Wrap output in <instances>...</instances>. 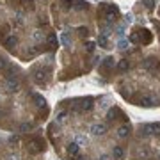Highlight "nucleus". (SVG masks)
Listing matches in <instances>:
<instances>
[{"label": "nucleus", "instance_id": "nucleus-1", "mask_svg": "<svg viewBox=\"0 0 160 160\" xmlns=\"http://www.w3.org/2000/svg\"><path fill=\"white\" fill-rule=\"evenodd\" d=\"M141 133L144 137L146 135H158L160 133V123H153V125H144L141 128Z\"/></svg>", "mask_w": 160, "mask_h": 160}, {"label": "nucleus", "instance_id": "nucleus-2", "mask_svg": "<svg viewBox=\"0 0 160 160\" xmlns=\"http://www.w3.org/2000/svg\"><path fill=\"white\" fill-rule=\"evenodd\" d=\"M103 12H105V18H107L109 22H112V20H116L119 9H118V6H114V4H109V6L103 7Z\"/></svg>", "mask_w": 160, "mask_h": 160}, {"label": "nucleus", "instance_id": "nucleus-3", "mask_svg": "<svg viewBox=\"0 0 160 160\" xmlns=\"http://www.w3.org/2000/svg\"><path fill=\"white\" fill-rule=\"evenodd\" d=\"M112 68H114V57H105L102 61V64H100V69L103 73H109Z\"/></svg>", "mask_w": 160, "mask_h": 160}, {"label": "nucleus", "instance_id": "nucleus-4", "mask_svg": "<svg viewBox=\"0 0 160 160\" xmlns=\"http://www.w3.org/2000/svg\"><path fill=\"white\" fill-rule=\"evenodd\" d=\"M18 87H20V84H18L16 77H12V78H7V80H6V89H7V92H16Z\"/></svg>", "mask_w": 160, "mask_h": 160}, {"label": "nucleus", "instance_id": "nucleus-5", "mask_svg": "<svg viewBox=\"0 0 160 160\" xmlns=\"http://www.w3.org/2000/svg\"><path fill=\"white\" fill-rule=\"evenodd\" d=\"M137 34H139V41H141V43H144V45H148V43H151V39H153V36H151V32H149V30H146V29L139 30Z\"/></svg>", "mask_w": 160, "mask_h": 160}, {"label": "nucleus", "instance_id": "nucleus-6", "mask_svg": "<svg viewBox=\"0 0 160 160\" xmlns=\"http://www.w3.org/2000/svg\"><path fill=\"white\" fill-rule=\"evenodd\" d=\"M157 66H158V61H157V59L155 57H148L146 59V61H142V68L144 69H153V68H157Z\"/></svg>", "mask_w": 160, "mask_h": 160}, {"label": "nucleus", "instance_id": "nucleus-7", "mask_svg": "<svg viewBox=\"0 0 160 160\" xmlns=\"http://www.w3.org/2000/svg\"><path fill=\"white\" fill-rule=\"evenodd\" d=\"M107 132V126L105 125H100V123H96V125L91 126V133L92 135H103Z\"/></svg>", "mask_w": 160, "mask_h": 160}, {"label": "nucleus", "instance_id": "nucleus-8", "mask_svg": "<svg viewBox=\"0 0 160 160\" xmlns=\"http://www.w3.org/2000/svg\"><path fill=\"white\" fill-rule=\"evenodd\" d=\"M29 146H30V153H39L41 149H43V142H41L39 139H34Z\"/></svg>", "mask_w": 160, "mask_h": 160}, {"label": "nucleus", "instance_id": "nucleus-9", "mask_svg": "<svg viewBox=\"0 0 160 160\" xmlns=\"http://www.w3.org/2000/svg\"><path fill=\"white\" fill-rule=\"evenodd\" d=\"M34 78H36L38 84L45 82V80H46V71H45V69H36V71H34Z\"/></svg>", "mask_w": 160, "mask_h": 160}, {"label": "nucleus", "instance_id": "nucleus-10", "mask_svg": "<svg viewBox=\"0 0 160 160\" xmlns=\"http://www.w3.org/2000/svg\"><path fill=\"white\" fill-rule=\"evenodd\" d=\"M139 105H142V107H153L155 105V98L153 96H142L141 98V102Z\"/></svg>", "mask_w": 160, "mask_h": 160}, {"label": "nucleus", "instance_id": "nucleus-11", "mask_svg": "<svg viewBox=\"0 0 160 160\" xmlns=\"http://www.w3.org/2000/svg\"><path fill=\"white\" fill-rule=\"evenodd\" d=\"M32 100H34V103H36V107H39V109H43L46 105V100L41 94H32Z\"/></svg>", "mask_w": 160, "mask_h": 160}, {"label": "nucleus", "instance_id": "nucleus-12", "mask_svg": "<svg viewBox=\"0 0 160 160\" xmlns=\"http://www.w3.org/2000/svg\"><path fill=\"white\" fill-rule=\"evenodd\" d=\"M92 109V98H86L80 103V110H91Z\"/></svg>", "mask_w": 160, "mask_h": 160}, {"label": "nucleus", "instance_id": "nucleus-13", "mask_svg": "<svg viewBox=\"0 0 160 160\" xmlns=\"http://www.w3.org/2000/svg\"><path fill=\"white\" fill-rule=\"evenodd\" d=\"M87 7H89V4L84 2V0H77V2L73 4V9H77V11H86Z\"/></svg>", "mask_w": 160, "mask_h": 160}, {"label": "nucleus", "instance_id": "nucleus-14", "mask_svg": "<svg viewBox=\"0 0 160 160\" xmlns=\"http://www.w3.org/2000/svg\"><path fill=\"white\" fill-rule=\"evenodd\" d=\"M78 151H80V146H78L77 142L68 144V153H69V155H73V157H77V155H78Z\"/></svg>", "mask_w": 160, "mask_h": 160}, {"label": "nucleus", "instance_id": "nucleus-15", "mask_svg": "<svg viewBox=\"0 0 160 160\" xmlns=\"http://www.w3.org/2000/svg\"><path fill=\"white\" fill-rule=\"evenodd\" d=\"M128 133H130V126H128V125H123V126H119V130H118V135H119L121 139L128 137Z\"/></svg>", "mask_w": 160, "mask_h": 160}, {"label": "nucleus", "instance_id": "nucleus-16", "mask_svg": "<svg viewBox=\"0 0 160 160\" xmlns=\"http://www.w3.org/2000/svg\"><path fill=\"white\" fill-rule=\"evenodd\" d=\"M46 43H48V46H50V48H55V46L59 45L57 36H55V34H50L48 38H46Z\"/></svg>", "mask_w": 160, "mask_h": 160}, {"label": "nucleus", "instance_id": "nucleus-17", "mask_svg": "<svg viewBox=\"0 0 160 160\" xmlns=\"http://www.w3.org/2000/svg\"><path fill=\"white\" fill-rule=\"evenodd\" d=\"M98 46H102V48H109V38L103 36V34H100L98 36Z\"/></svg>", "mask_w": 160, "mask_h": 160}, {"label": "nucleus", "instance_id": "nucleus-18", "mask_svg": "<svg viewBox=\"0 0 160 160\" xmlns=\"http://www.w3.org/2000/svg\"><path fill=\"white\" fill-rule=\"evenodd\" d=\"M128 68H130L128 59H123V61H119V62H118V69H119V71H126Z\"/></svg>", "mask_w": 160, "mask_h": 160}, {"label": "nucleus", "instance_id": "nucleus-19", "mask_svg": "<svg viewBox=\"0 0 160 160\" xmlns=\"http://www.w3.org/2000/svg\"><path fill=\"white\" fill-rule=\"evenodd\" d=\"M18 45V39L14 38V36H9V38H6V46L7 48H12V46Z\"/></svg>", "mask_w": 160, "mask_h": 160}, {"label": "nucleus", "instance_id": "nucleus-20", "mask_svg": "<svg viewBox=\"0 0 160 160\" xmlns=\"http://www.w3.org/2000/svg\"><path fill=\"white\" fill-rule=\"evenodd\" d=\"M61 41H62L64 46H71V38H69L68 32H62V34H61Z\"/></svg>", "mask_w": 160, "mask_h": 160}, {"label": "nucleus", "instance_id": "nucleus-21", "mask_svg": "<svg viewBox=\"0 0 160 160\" xmlns=\"http://www.w3.org/2000/svg\"><path fill=\"white\" fill-rule=\"evenodd\" d=\"M112 153H114L116 158H123V157H125V151H123V148H121V146H114Z\"/></svg>", "mask_w": 160, "mask_h": 160}, {"label": "nucleus", "instance_id": "nucleus-22", "mask_svg": "<svg viewBox=\"0 0 160 160\" xmlns=\"http://www.w3.org/2000/svg\"><path fill=\"white\" fill-rule=\"evenodd\" d=\"M75 142L78 144V146H86L87 144V139H86V135H77V137H75Z\"/></svg>", "mask_w": 160, "mask_h": 160}, {"label": "nucleus", "instance_id": "nucleus-23", "mask_svg": "<svg viewBox=\"0 0 160 160\" xmlns=\"http://www.w3.org/2000/svg\"><path fill=\"white\" fill-rule=\"evenodd\" d=\"M32 38H34L36 41H43V39H45V34H43V30H39V29H38V30H34V34H32Z\"/></svg>", "mask_w": 160, "mask_h": 160}, {"label": "nucleus", "instance_id": "nucleus-24", "mask_svg": "<svg viewBox=\"0 0 160 160\" xmlns=\"http://www.w3.org/2000/svg\"><path fill=\"white\" fill-rule=\"evenodd\" d=\"M94 48H96V43H92V41H87L86 43V50L91 53V52H94Z\"/></svg>", "mask_w": 160, "mask_h": 160}, {"label": "nucleus", "instance_id": "nucleus-25", "mask_svg": "<svg viewBox=\"0 0 160 160\" xmlns=\"http://www.w3.org/2000/svg\"><path fill=\"white\" fill-rule=\"evenodd\" d=\"M142 4L146 6V9H149V11H151V9L155 7V0H142Z\"/></svg>", "mask_w": 160, "mask_h": 160}, {"label": "nucleus", "instance_id": "nucleus-26", "mask_svg": "<svg viewBox=\"0 0 160 160\" xmlns=\"http://www.w3.org/2000/svg\"><path fill=\"white\" fill-rule=\"evenodd\" d=\"M78 34L82 36V38H87V36H89V30H87V27H78Z\"/></svg>", "mask_w": 160, "mask_h": 160}, {"label": "nucleus", "instance_id": "nucleus-27", "mask_svg": "<svg viewBox=\"0 0 160 160\" xmlns=\"http://www.w3.org/2000/svg\"><path fill=\"white\" fill-rule=\"evenodd\" d=\"M130 41H132V43H141V41H139V34H137V32L130 34Z\"/></svg>", "mask_w": 160, "mask_h": 160}, {"label": "nucleus", "instance_id": "nucleus-28", "mask_svg": "<svg viewBox=\"0 0 160 160\" xmlns=\"http://www.w3.org/2000/svg\"><path fill=\"white\" fill-rule=\"evenodd\" d=\"M30 128H32V125H30V123H23V125L20 126V130H22V132H27V130H30Z\"/></svg>", "mask_w": 160, "mask_h": 160}, {"label": "nucleus", "instance_id": "nucleus-29", "mask_svg": "<svg viewBox=\"0 0 160 160\" xmlns=\"http://www.w3.org/2000/svg\"><path fill=\"white\" fill-rule=\"evenodd\" d=\"M7 68V61L6 57H0V69H6Z\"/></svg>", "mask_w": 160, "mask_h": 160}, {"label": "nucleus", "instance_id": "nucleus-30", "mask_svg": "<svg viewBox=\"0 0 160 160\" xmlns=\"http://www.w3.org/2000/svg\"><path fill=\"white\" fill-rule=\"evenodd\" d=\"M125 22H126V23H132V22H133V14H132V12L125 14Z\"/></svg>", "mask_w": 160, "mask_h": 160}, {"label": "nucleus", "instance_id": "nucleus-31", "mask_svg": "<svg viewBox=\"0 0 160 160\" xmlns=\"http://www.w3.org/2000/svg\"><path fill=\"white\" fill-rule=\"evenodd\" d=\"M119 48H123V50H125V48H128V41H126V39H121V41H119Z\"/></svg>", "mask_w": 160, "mask_h": 160}, {"label": "nucleus", "instance_id": "nucleus-32", "mask_svg": "<svg viewBox=\"0 0 160 160\" xmlns=\"http://www.w3.org/2000/svg\"><path fill=\"white\" fill-rule=\"evenodd\" d=\"M64 2V7H66V9H69V7L73 6V4H71V0H62Z\"/></svg>", "mask_w": 160, "mask_h": 160}, {"label": "nucleus", "instance_id": "nucleus-33", "mask_svg": "<svg viewBox=\"0 0 160 160\" xmlns=\"http://www.w3.org/2000/svg\"><path fill=\"white\" fill-rule=\"evenodd\" d=\"M66 116H68L66 112H61V114L57 116V119H59V121H62V119H66Z\"/></svg>", "mask_w": 160, "mask_h": 160}, {"label": "nucleus", "instance_id": "nucleus-34", "mask_svg": "<svg viewBox=\"0 0 160 160\" xmlns=\"http://www.w3.org/2000/svg\"><path fill=\"white\" fill-rule=\"evenodd\" d=\"M123 34H125V29H123V27H119V29H118V36H119V38H123Z\"/></svg>", "mask_w": 160, "mask_h": 160}, {"label": "nucleus", "instance_id": "nucleus-35", "mask_svg": "<svg viewBox=\"0 0 160 160\" xmlns=\"http://www.w3.org/2000/svg\"><path fill=\"white\" fill-rule=\"evenodd\" d=\"M7 158H9V160H20V157H18V155L14 153V155H9V157H7Z\"/></svg>", "mask_w": 160, "mask_h": 160}, {"label": "nucleus", "instance_id": "nucleus-36", "mask_svg": "<svg viewBox=\"0 0 160 160\" xmlns=\"http://www.w3.org/2000/svg\"><path fill=\"white\" fill-rule=\"evenodd\" d=\"M100 160H109V157H107V155H102V158Z\"/></svg>", "mask_w": 160, "mask_h": 160}, {"label": "nucleus", "instance_id": "nucleus-37", "mask_svg": "<svg viewBox=\"0 0 160 160\" xmlns=\"http://www.w3.org/2000/svg\"><path fill=\"white\" fill-rule=\"evenodd\" d=\"M158 16H160V7H158Z\"/></svg>", "mask_w": 160, "mask_h": 160}]
</instances>
